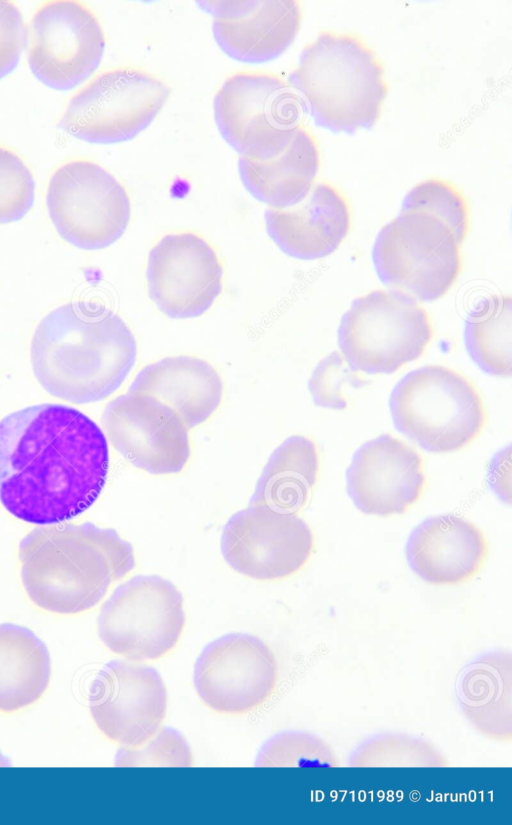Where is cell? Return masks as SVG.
I'll use <instances>...</instances> for the list:
<instances>
[{
  "instance_id": "1",
  "label": "cell",
  "mask_w": 512,
  "mask_h": 825,
  "mask_svg": "<svg viewBox=\"0 0 512 825\" xmlns=\"http://www.w3.org/2000/svg\"><path fill=\"white\" fill-rule=\"evenodd\" d=\"M108 466L105 434L78 409L43 403L0 420V502L22 521L49 525L83 513Z\"/></svg>"
},
{
  "instance_id": "2",
  "label": "cell",
  "mask_w": 512,
  "mask_h": 825,
  "mask_svg": "<svg viewBox=\"0 0 512 825\" xmlns=\"http://www.w3.org/2000/svg\"><path fill=\"white\" fill-rule=\"evenodd\" d=\"M34 375L54 397L86 404L104 400L125 381L137 358L134 335L111 309L76 301L49 312L30 347Z\"/></svg>"
},
{
  "instance_id": "3",
  "label": "cell",
  "mask_w": 512,
  "mask_h": 825,
  "mask_svg": "<svg viewBox=\"0 0 512 825\" xmlns=\"http://www.w3.org/2000/svg\"><path fill=\"white\" fill-rule=\"evenodd\" d=\"M18 553L30 600L57 614L93 608L136 564L132 545L116 530L90 522L37 527L20 541Z\"/></svg>"
},
{
  "instance_id": "4",
  "label": "cell",
  "mask_w": 512,
  "mask_h": 825,
  "mask_svg": "<svg viewBox=\"0 0 512 825\" xmlns=\"http://www.w3.org/2000/svg\"><path fill=\"white\" fill-rule=\"evenodd\" d=\"M288 79L315 123L333 132L374 126L389 90L376 52L354 33L331 30L303 48Z\"/></svg>"
},
{
  "instance_id": "5",
  "label": "cell",
  "mask_w": 512,
  "mask_h": 825,
  "mask_svg": "<svg viewBox=\"0 0 512 825\" xmlns=\"http://www.w3.org/2000/svg\"><path fill=\"white\" fill-rule=\"evenodd\" d=\"M389 407L396 429L432 453L466 447L487 420L474 384L440 365L422 366L404 375L391 392Z\"/></svg>"
},
{
  "instance_id": "6",
  "label": "cell",
  "mask_w": 512,
  "mask_h": 825,
  "mask_svg": "<svg viewBox=\"0 0 512 825\" xmlns=\"http://www.w3.org/2000/svg\"><path fill=\"white\" fill-rule=\"evenodd\" d=\"M225 141L242 157L265 160L282 152L303 126L306 105L289 82L271 72L229 76L213 101Z\"/></svg>"
},
{
  "instance_id": "7",
  "label": "cell",
  "mask_w": 512,
  "mask_h": 825,
  "mask_svg": "<svg viewBox=\"0 0 512 825\" xmlns=\"http://www.w3.org/2000/svg\"><path fill=\"white\" fill-rule=\"evenodd\" d=\"M433 337L427 311L409 294L375 290L355 299L338 329L341 354L358 372L390 374L419 358Z\"/></svg>"
},
{
  "instance_id": "8",
  "label": "cell",
  "mask_w": 512,
  "mask_h": 825,
  "mask_svg": "<svg viewBox=\"0 0 512 825\" xmlns=\"http://www.w3.org/2000/svg\"><path fill=\"white\" fill-rule=\"evenodd\" d=\"M379 279L417 301L444 296L462 269L461 244L451 228L421 211H401L379 231L372 251Z\"/></svg>"
},
{
  "instance_id": "9",
  "label": "cell",
  "mask_w": 512,
  "mask_h": 825,
  "mask_svg": "<svg viewBox=\"0 0 512 825\" xmlns=\"http://www.w3.org/2000/svg\"><path fill=\"white\" fill-rule=\"evenodd\" d=\"M170 87L134 67L98 74L69 101L59 126L80 140L112 144L133 139L165 105Z\"/></svg>"
},
{
  "instance_id": "10",
  "label": "cell",
  "mask_w": 512,
  "mask_h": 825,
  "mask_svg": "<svg viewBox=\"0 0 512 825\" xmlns=\"http://www.w3.org/2000/svg\"><path fill=\"white\" fill-rule=\"evenodd\" d=\"M185 625L182 593L158 575H138L119 585L103 604L98 634L128 660H156L177 644Z\"/></svg>"
},
{
  "instance_id": "11",
  "label": "cell",
  "mask_w": 512,
  "mask_h": 825,
  "mask_svg": "<svg viewBox=\"0 0 512 825\" xmlns=\"http://www.w3.org/2000/svg\"><path fill=\"white\" fill-rule=\"evenodd\" d=\"M46 203L59 235L84 250H99L115 243L131 217L125 187L89 160L61 165L49 180Z\"/></svg>"
},
{
  "instance_id": "12",
  "label": "cell",
  "mask_w": 512,
  "mask_h": 825,
  "mask_svg": "<svg viewBox=\"0 0 512 825\" xmlns=\"http://www.w3.org/2000/svg\"><path fill=\"white\" fill-rule=\"evenodd\" d=\"M105 44L100 21L88 6L73 0L48 1L31 20L28 64L44 85L69 90L97 69Z\"/></svg>"
},
{
  "instance_id": "13",
  "label": "cell",
  "mask_w": 512,
  "mask_h": 825,
  "mask_svg": "<svg viewBox=\"0 0 512 825\" xmlns=\"http://www.w3.org/2000/svg\"><path fill=\"white\" fill-rule=\"evenodd\" d=\"M195 689L213 711L238 715L262 706L274 693L278 664L258 637L231 633L209 643L193 673Z\"/></svg>"
},
{
  "instance_id": "14",
  "label": "cell",
  "mask_w": 512,
  "mask_h": 825,
  "mask_svg": "<svg viewBox=\"0 0 512 825\" xmlns=\"http://www.w3.org/2000/svg\"><path fill=\"white\" fill-rule=\"evenodd\" d=\"M314 537L296 513L249 505L226 523L221 550L236 572L257 580H277L298 572L309 560Z\"/></svg>"
},
{
  "instance_id": "15",
  "label": "cell",
  "mask_w": 512,
  "mask_h": 825,
  "mask_svg": "<svg viewBox=\"0 0 512 825\" xmlns=\"http://www.w3.org/2000/svg\"><path fill=\"white\" fill-rule=\"evenodd\" d=\"M101 422L111 445L148 473H178L189 460L186 424L176 411L153 396L120 395L106 405Z\"/></svg>"
},
{
  "instance_id": "16",
  "label": "cell",
  "mask_w": 512,
  "mask_h": 825,
  "mask_svg": "<svg viewBox=\"0 0 512 825\" xmlns=\"http://www.w3.org/2000/svg\"><path fill=\"white\" fill-rule=\"evenodd\" d=\"M89 708L104 736L135 748L157 734L166 713L167 692L154 668L113 660L92 681Z\"/></svg>"
},
{
  "instance_id": "17",
  "label": "cell",
  "mask_w": 512,
  "mask_h": 825,
  "mask_svg": "<svg viewBox=\"0 0 512 825\" xmlns=\"http://www.w3.org/2000/svg\"><path fill=\"white\" fill-rule=\"evenodd\" d=\"M146 277L156 306L170 318L187 319L204 314L220 295L223 267L201 236L171 233L151 249Z\"/></svg>"
},
{
  "instance_id": "18",
  "label": "cell",
  "mask_w": 512,
  "mask_h": 825,
  "mask_svg": "<svg viewBox=\"0 0 512 825\" xmlns=\"http://www.w3.org/2000/svg\"><path fill=\"white\" fill-rule=\"evenodd\" d=\"M346 478L354 505L379 516L406 512L420 498L426 481L419 453L387 433L357 449Z\"/></svg>"
},
{
  "instance_id": "19",
  "label": "cell",
  "mask_w": 512,
  "mask_h": 825,
  "mask_svg": "<svg viewBox=\"0 0 512 825\" xmlns=\"http://www.w3.org/2000/svg\"><path fill=\"white\" fill-rule=\"evenodd\" d=\"M214 17L212 31L219 47L231 58L262 63L280 56L292 44L301 24V5L295 0L199 1Z\"/></svg>"
},
{
  "instance_id": "20",
  "label": "cell",
  "mask_w": 512,
  "mask_h": 825,
  "mask_svg": "<svg viewBox=\"0 0 512 825\" xmlns=\"http://www.w3.org/2000/svg\"><path fill=\"white\" fill-rule=\"evenodd\" d=\"M266 230L278 248L290 257L316 260L333 253L351 227L345 195L333 184L319 181L299 204L267 208Z\"/></svg>"
},
{
  "instance_id": "21",
  "label": "cell",
  "mask_w": 512,
  "mask_h": 825,
  "mask_svg": "<svg viewBox=\"0 0 512 825\" xmlns=\"http://www.w3.org/2000/svg\"><path fill=\"white\" fill-rule=\"evenodd\" d=\"M487 556L483 532L454 514L429 517L410 534L406 558L411 570L427 583H464L482 568Z\"/></svg>"
},
{
  "instance_id": "22",
  "label": "cell",
  "mask_w": 512,
  "mask_h": 825,
  "mask_svg": "<svg viewBox=\"0 0 512 825\" xmlns=\"http://www.w3.org/2000/svg\"><path fill=\"white\" fill-rule=\"evenodd\" d=\"M128 392L153 396L172 408L188 429L205 422L218 409L224 392L218 371L194 356H171L142 368Z\"/></svg>"
},
{
  "instance_id": "23",
  "label": "cell",
  "mask_w": 512,
  "mask_h": 825,
  "mask_svg": "<svg viewBox=\"0 0 512 825\" xmlns=\"http://www.w3.org/2000/svg\"><path fill=\"white\" fill-rule=\"evenodd\" d=\"M459 707L485 738L512 740V656L504 650L484 653L469 662L456 684Z\"/></svg>"
},
{
  "instance_id": "24",
  "label": "cell",
  "mask_w": 512,
  "mask_h": 825,
  "mask_svg": "<svg viewBox=\"0 0 512 825\" xmlns=\"http://www.w3.org/2000/svg\"><path fill=\"white\" fill-rule=\"evenodd\" d=\"M320 168V151L304 126L288 146L265 160L240 156L238 170L246 190L270 208L284 209L303 201L314 186Z\"/></svg>"
},
{
  "instance_id": "25",
  "label": "cell",
  "mask_w": 512,
  "mask_h": 825,
  "mask_svg": "<svg viewBox=\"0 0 512 825\" xmlns=\"http://www.w3.org/2000/svg\"><path fill=\"white\" fill-rule=\"evenodd\" d=\"M50 677L43 641L26 627L0 624V712L19 711L38 701Z\"/></svg>"
},
{
  "instance_id": "26",
  "label": "cell",
  "mask_w": 512,
  "mask_h": 825,
  "mask_svg": "<svg viewBox=\"0 0 512 825\" xmlns=\"http://www.w3.org/2000/svg\"><path fill=\"white\" fill-rule=\"evenodd\" d=\"M319 473V453L307 437L293 435L271 454L250 505L296 513L307 502Z\"/></svg>"
},
{
  "instance_id": "27",
  "label": "cell",
  "mask_w": 512,
  "mask_h": 825,
  "mask_svg": "<svg viewBox=\"0 0 512 825\" xmlns=\"http://www.w3.org/2000/svg\"><path fill=\"white\" fill-rule=\"evenodd\" d=\"M464 341L472 360L487 374L510 377L512 371V300L493 296L469 314Z\"/></svg>"
},
{
  "instance_id": "28",
  "label": "cell",
  "mask_w": 512,
  "mask_h": 825,
  "mask_svg": "<svg viewBox=\"0 0 512 825\" xmlns=\"http://www.w3.org/2000/svg\"><path fill=\"white\" fill-rule=\"evenodd\" d=\"M350 767H447L446 757L432 743L397 733L363 741L349 757Z\"/></svg>"
},
{
  "instance_id": "29",
  "label": "cell",
  "mask_w": 512,
  "mask_h": 825,
  "mask_svg": "<svg viewBox=\"0 0 512 825\" xmlns=\"http://www.w3.org/2000/svg\"><path fill=\"white\" fill-rule=\"evenodd\" d=\"M401 211H421L446 223L462 245L469 231V206L464 194L451 182L429 178L406 194Z\"/></svg>"
},
{
  "instance_id": "30",
  "label": "cell",
  "mask_w": 512,
  "mask_h": 825,
  "mask_svg": "<svg viewBox=\"0 0 512 825\" xmlns=\"http://www.w3.org/2000/svg\"><path fill=\"white\" fill-rule=\"evenodd\" d=\"M258 767H337L333 748L323 739L306 732L287 731L271 737L261 747Z\"/></svg>"
},
{
  "instance_id": "31",
  "label": "cell",
  "mask_w": 512,
  "mask_h": 825,
  "mask_svg": "<svg viewBox=\"0 0 512 825\" xmlns=\"http://www.w3.org/2000/svg\"><path fill=\"white\" fill-rule=\"evenodd\" d=\"M365 381L343 355L333 351L315 367L308 388L313 402L323 408L342 410L347 407L346 391L360 388Z\"/></svg>"
},
{
  "instance_id": "32",
  "label": "cell",
  "mask_w": 512,
  "mask_h": 825,
  "mask_svg": "<svg viewBox=\"0 0 512 825\" xmlns=\"http://www.w3.org/2000/svg\"><path fill=\"white\" fill-rule=\"evenodd\" d=\"M35 182L23 160L0 146V223L22 219L32 208Z\"/></svg>"
},
{
  "instance_id": "33",
  "label": "cell",
  "mask_w": 512,
  "mask_h": 825,
  "mask_svg": "<svg viewBox=\"0 0 512 825\" xmlns=\"http://www.w3.org/2000/svg\"><path fill=\"white\" fill-rule=\"evenodd\" d=\"M150 741V740H149ZM117 766H190L192 756L186 740L173 729L161 731L154 740L144 745L121 749Z\"/></svg>"
},
{
  "instance_id": "34",
  "label": "cell",
  "mask_w": 512,
  "mask_h": 825,
  "mask_svg": "<svg viewBox=\"0 0 512 825\" xmlns=\"http://www.w3.org/2000/svg\"><path fill=\"white\" fill-rule=\"evenodd\" d=\"M27 37L18 7L13 2L0 0V79L18 65Z\"/></svg>"
}]
</instances>
